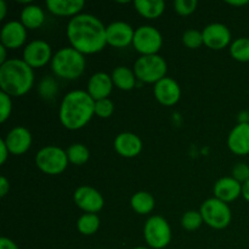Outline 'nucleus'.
Returning a JSON list of instances; mask_svg holds the SVG:
<instances>
[{"label": "nucleus", "instance_id": "nucleus-1", "mask_svg": "<svg viewBox=\"0 0 249 249\" xmlns=\"http://www.w3.org/2000/svg\"><path fill=\"white\" fill-rule=\"evenodd\" d=\"M67 36L71 48L83 55H91L106 46V27L94 15L79 14L67 26Z\"/></svg>", "mask_w": 249, "mask_h": 249}, {"label": "nucleus", "instance_id": "nucleus-2", "mask_svg": "<svg viewBox=\"0 0 249 249\" xmlns=\"http://www.w3.org/2000/svg\"><path fill=\"white\" fill-rule=\"evenodd\" d=\"M95 114V100L84 90H74L63 97L60 106V122L68 130L87 125Z\"/></svg>", "mask_w": 249, "mask_h": 249}, {"label": "nucleus", "instance_id": "nucleus-3", "mask_svg": "<svg viewBox=\"0 0 249 249\" xmlns=\"http://www.w3.org/2000/svg\"><path fill=\"white\" fill-rule=\"evenodd\" d=\"M33 83V68L23 60L10 58L0 66V88L9 96H23L32 89Z\"/></svg>", "mask_w": 249, "mask_h": 249}, {"label": "nucleus", "instance_id": "nucleus-4", "mask_svg": "<svg viewBox=\"0 0 249 249\" xmlns=\"http://www.w3.org/2000/svg\"><path fill=\"white\" fill-rule=\"evenodd\" d=\"M85 58L83 53L73 48H62L51 60V68L57 77L74 80L83 74L85 70Z\"/></svg>", "mask_w": 249, "mask_h": 249}, {"label": "nucleus", "instance_id": "nucleus-5", "mask_svg": "<svg viewBox=\"0 0 249 249\" xmlns=\"http://www.w3.org/2000/svg\"><path fill=\"white\" fill-rule=\"evenodd\" d=\"M168 66L164 58L162 56L157 55H147L141 56L136 60L134 65V73L136 78L143 83L148 84H156L167 74Z\"/></svg>", "mask_w": 249, "mask_h": 249}, {"label": "nucleus", "instance_id": "nucleus-6", "mask_svg": "<svg viewBox=\"0 0 249 249\" xmlns=\"http://www.w3.org/2000/svg\"><path fill=\"white\" fill-rule=\"evenodd\" d=\"M68 162L67 152L58 146H45L36 156V167L48 175H58L65 172Z\"/></svg>", "mask_w": 249, "mask_h": 249}, {"label": "nucleus", "instance_id": "nucleus-7", "mask_svg": "<svg viewBox=\"0 0 249 249\" xmlns=\"http://www.w3.org/2000/svg\"><path fill=\"white\" fill-rule=\"evenodd\" d=\"M199 212H201L204 223L209 228L215 229V230H223L228 228L232 219V213L228 203L215 197L204 201Z\"/></svg>", "mask_w": 249, "mask_h": 249}, {"label": "nucleus", "instance_id": "nucleus-8", "mask_svg": "<svg viewBox=\"0 0 249 249\" xmlns=\"http://www.w3.org/2000/svg\"><path fill=\"white\" fill-rule=\"evenodd\" d=\"M143 236L151 248H165L172 240V230L163 216L153 215L146 221L143 228Z\"/></svg>", "mask_w": 249, "mask_h": 249}, {"label": "nucleus", "instance_id": "nucleus-9", "mask_svg": "<svg viewBox=\"0 0 249 249\" xmlns=\"http://www.w3.org/2000/svg\"><path fill=\"white\" fill-rule=\"evenodd\" d=\"M163 44L162 34L152 26H141L135 31L133 45L142 56L157 55Z\"/></svg>", "mask_w": 249, "mask_h": 249}, {"label": "nucleus", "instance_id": "nucleus-10", "mask_svg": "<svg viewBox=\"0 0 249 249\" xmlns=\"http://www.w3.org/2000/svg\"><path fill=\"white\" fill-rule=\"evenodd\" d=\"M74 203L85 213L96 214L104 207L105 201L102 195L91 186H79L73 195Z\"/></svg>", "mask_w": 249, "mask_h": 249}, {"label": "nucleus", "instance_id": "nucleus-11", "mask_svg": "<svg viewBox=\"0 0 249 249\" xmlns=\"http://www.w3.org/2000/svg\"><path fill=\"white\" fill-rule=\"evenodd\" d=\"M53 60L51 48L46 41L33 40L27 44L23 50V61L32 68H39Z\"/></svg>", "mask_w": 249, "mask_h": 249}, {"label": "nucleus", "instance_id": "nucleus-12", "mask_svg": "<svg viewBox=\"0 0 249 249\" xmlns=\"http://www.w3.org/2000/svg\"><path fill=\"white\" fill-rule=\"evenodd\" d=\"M135 29L123 21L112 22L106 27L107 44L113 48H125L133 44Z\"/></svg>", "mask_w": 249, "mask_h": 249}, {"label": "nucleus", "instance_id": "nucleus-13", "mask_svg": "<svg viewBox=\"0 0 249 249\" xmlns=\"http://www.w3.org/2000/svg\"><path fill=\"white\" fill-rule=\"evenodd\" d=\"M203 44L213 50H221L226 48L231 41V32L225 24L212 23L202 31Z\"/></svg>", "mask_w": 249, "mask_h": 249}, {"label": "nucleus", "instance_id": "nucleus-14", "mask_svg": "<svg viewBox=\"0 0 249 249\" xmlns=\"http://www.w3.org/2000/svg\"><path fill=\"white\" fill-rule=\"evenodd\" d=\"M27 39V28L19 21H9L0 32V41L6 49H18Z\"/></svg>", "mask_w": 249, "mask_h": 249}, {"label": "nucleus", "instance_id": "nucleus-15", "mask_svg": "<svg viewBox=\"0 0 249 249\" xmlns=\"http://www.w3.org/2000/svg\"><path fill=\"white\" fill-rule=\"evenodd\" d=\"M155 96L157 101L163 106H174L178 104L181 96V90L179 84L173 78H163L155 84Z\"/></svg>", "mask_w": 249, "mask_h": 249}, {"label": "nucleus", "instance_id": "nucleus-16", "mask_svg": "<svg viewBox=\"0 0 249 249\" xmlns=\"http://www.w3.org/2000/svg\"><path fill=\"white\" fill-rule=\"evenodd\" d=\"M4 141L11 155H23L32 145V134L24 126H16L9 131Z\"/></svg>", "mask_w": 249, "mask_h": 249}, {"label": "nucleus", "instance_id": "nucleus-17", "mask_svg": "<svg viewBox=\"0 0 249 249\" xmlns=\"http://www.w3.org/2000/svg\"><path fill=\"white\" fill-rule=\"evenodd\" d=\"M114 150L124 158H134L142 150V141L134 133H121L114 139Z\"/></svg>", "mask_w": 249, "mask_h": 249}, {"label": "nucleus", "instance_id": "nucleus-18", "mask_svg": "<svg viewBox=\"0 0 249 249\" xmlns=\"http://www.w3.org/2000/svg\"><path fill=\"white\" fill-rule=\"evenodd\" d=\"M228 146L231 152L238 156L249 153V123H238L229 134Z\"/></svg>", "mask_w": 249, "mask_h": 249}, {"label": "nucleus", "instance_id": "nucleus-19", "mask_svg": "<svg viewBox=\"0 0 249 249\" xmlns=\"http://www.w3.org/2000/svg\"><path fill=\"white\" fill-rule=\"evenodd\" d=\"M112 88H113L112 77L105 72H97L90 77L87 91L95 101H99L102 99H108Z\"/></svg>", "mask_w": 249, "mask_h": 249}, {"label": "nucleus", "instance_id": "nucleus-20", "mask_svg": "<svg viewBox=\"0 0 249 249\" xmlns=\"http://www.w3.org/2000/svg\"><path fill=\"white\" fill-rule=\"evenodd\" d=\"M241 195H242V184H240L232 177L221 178L214 185V197L225 203L235 201Z\"/></svg>", "mask_w": 249, "mask_h": 249}, {"label": "nucleus", "instance_id": "nucleus-21", "mask_svg": "<svg viewBox=\"0 0 249 249\" xmlns=\"http://www.w3.org/2000/svg\"><path fill=\"white\" fill-rule=\"evenodd\" d=\"M84 0H48L46 7L56 16H77L84 7Z\"/></svg>", "mask_w": 249, "mask_h": 249}, {"label": "nucleus", "instance_id": "nucleus-22", "mask_svg": "<svg viewBox=\"0 0 249 249\" xmlns=\"http://www.w3.org/2000/svg\"><path fill=\"white\" fill-rule=\"evenodd\" d=\"M112 82H113L114 87L118 89L123 90V91H129L135 88L136 84V75L134 71L130 68L125 67V66H119L116 70L112 72Z\"/></svg>", "mask_w": 249, "mask_h": 249}, {"label": "nucleus", "instance_id": "nucleus-23", "mask_svg": "<svg viewBox=\"0 0 249 249\" xmlns=\"http://www.w3.org/2000/svg\"><path fill=\"white\" fill-rule=\"evenodd\" d=\"M134 6L141 16L153 19L160 17L164 12L165 2L163 0H135Z\"/></svg>", "mask_w": 249, "mask_h": 249}, {"label": "nucleus", "instance_id": "nucleus-24", "mask_svg": "<svg viewBox=\"0 0 249 249\" xmlns=\"http://www.w3.org/2000/svg\"><path fill=\"white\" fill-rule=\"evenodd\" d=\"M45 21V15L41 7L36 5H27L21 12V23L27 29H36Z\"/></svg>", "mask_w": 249, "mask_h": 249}, {"label": "nucleus", "instance_id": "nucleus-25", "mask_svg": "<svg viewBox=\"0 0 249 249\" xmlns=\"http://www.w3.org/2000/svg\"><path fill=\"white\" fill-rule=\"evenodd\" d=\"M156 201L153 198L152 195L150 192L146 191H139L133 195L130 199V206L134 212L138 214L145 215V214L151 213L155 208Z\"/></svg>", "mask_w": 249, "mask_h": 249}, {"label": "nucleus", "instance_id": "nucleus-26", "mask_svg": "<svg viewBox=\"0 0 249 249\" xmlns=\"http://www.w3.org/2000/svg\"><path fill=\"white\" fill-rule=\"evenodd\" d=\"M77 228L80 233L85 236L94 235L100 228V218L97 214L92 213H85L78 219Z\"/></svg>", "mask_w": 249, "mask_h": 249}, {"label": "nucleus", "instance_id": "nucleus-27", "mask_svg": "<svg viewBox=\"0 0 249 249\" xmlns=\"http://www.w3.org/2000/svg\"><path fill=\"white\" fill-rule=\"evenodd\" d=\"M67 157L72 164L83 165L89 160L90 152L87 146L83 143H73L67 148Z\"/></svg>", "mask_w": 249, "mask_h": 249}, {"label": "nucleus", "instance_id": "nucleus-28", "mask_svg": "<svg viewBox=\"0 0 249 249\" xmlns=\"http://www.w3.org/2000/svg\"><path fill=\"white\" fill-rule=\"evenodd\" d=\"M230 55L238 62H249V38H238L230 45Z\"/></svg>", "mask_w": 249, "mask_h": 249}, {"label": "nucleus", "instance_id": "nucleus-29", "mask_svg": "<svg viewBox=\"0 0 249 249\" xmlns=\"http://www.w3.org/2000/svg\"><path fill=\"white\" fill-rule=\"evenodd\" d=\"M203 218H202L201 212L189 211L182 215L181 225L185 230L195 231L203 224Z\"/></svg>", "mask_w": 249, "mask_h": 249}, {"label": "nucleus", "instance_id": "nucleus-30", "mask_svg": "<svg viewBox=\"0 0 249 249\" xmlns=\"http://www.w3.org/2000/svg\"><path fill=\"white\" fill-rule=\"evenodd\" d=\"M182 43L189 49H198L203 44V34L197 29H187L182 36Z\"/></svg>", "mask_w": 249, "mask_h": 249}, {"label": "nucleus", "instance_id": "nucleus-31", "mask_svg": "<svg viewBox=\"0 0 249 249\" xmlns=\"http://www.w3.org/2000/svg\"><path fill=\"white\" fill-rule=\"evenodd\" d=\"M114 111L113 102L109 99H102L95 101V114L100 118H108Z\"/></svg>", "mask_w": 249, "mask_h": 249}, {"label": "nucleus", "instance_id": "nucleus-32", "mask_svg": "<svg viewBox=\"0 0 249 249\" xmlns=\"http://www.w3.org/2000/svg\"><path fill=\"white\" fill-rule=\"evenodd\" d=\"M197 5V0H175L174 9L181 16H189L196 11Z\"/></svg>", "mask_w": 249, "mask_h": 249}, {"label": "nucleus", "instance_id": "nucleus-33", "mask_svg": "<svg viewBox=\"0 0 249 249\" xmlns=\"http://www.w3.org/2000/svg\"><path fill=\"white\" fill-rule=\"evenodd\" d=\"M12 111V101L11 96H9L5 92H0V122L4 123L10 117Z\"/></svg>", "mask_w": 249, "mask_h": 249}, {"label": "nucleus", "instance_id": "nucleus-34", "mask_svg": "<svg viewBox=\"0 0 249 249\" xmlns=\"http://www.w3.org/2000/svg\"><path fill=\"white\" fill-rule=\"evenodd\" d=\"M232 178L240 184H246L249 180V165L246 163H238L232 169Z\"/></svg>", "mask_w": 249, "mask_h": 249}, {"label": "nucleus", "instance_id": "nucleus-35", "mask_svg": "<svg viewBox=\"0 0 249 249\" xmlns=\"http://www.w3.org/2000/svg\"><path fill=\"white\" fill-rule=\"evenodd\" d=\"M9 155H10V151L9 148H7L5 141L0 140V163H1V164H4V163L6 162Z\"/></svg>", "mask_w": 249, "mask_h": 249}, {"label": "nucleus", "instance_id": "nucleus-36", "mask_svg": "<svg viewBox=\"0 0 249 249\" xmlns=\"http://www.w3.org/2000/svg\"><path fill=\"white\" fill-rule=\"evenodd\" d=\"M0 249H18L16 243L11 241L10 238L1 237L0 238Z\"/></svg>", "mask_w": 249, "mask_h": 249}, {"label": "nucleus", "instance_id": "nucleus-37", "mask_svg": "<svg viewBox=\"0 0 249 249\" xmlns=\"http://www.w3.org/2000/svg\"><path fill=\"white\" fill-rule=\"evenodd\" d=\"M10 191V182L5 177L0 178V197H5Z\"/></svg>", "mask_w": 249, "mask_h": 249}, {"label": "nucleus", "instance_id": "nucleus-38", "mask_svg": "<svg viewBox=\"0 0 249 249\" xmlns=\"http://www.w3.org/2000/svg\"><path fill=\"white\" fill-rule=\"evenodd\" d=\"M228 2L229 5H231V6H245V5H247V4H249V1L248 0H228Z\"/></svg>", "mask_w": 249, "mask_h": 249}, {"label": "nucleus", "instance_id": "nucleus-39", "mask_svg": "<svg viewBox=\"0 0 249 249\" xmlns=\"http://www.w3.org/2000/svg\"><path fill=\"white\" fill-rule=\"evenodd\" d=\"M6 48L0 44V66L6 62Z\"/></svg>", "mask_w": 249, "mask_h": 249}, {"label": "nucleus", "instance_id": "nucleus-40", "mask_svg": "<svg viewBox=\"0 0 249 249\" xmlns=\"http://www.w3.org/2000/svg\"><path fill=\"white\" fill-rule=\"evenodd\" d=\"M242 196L246 201L249 202V180L242 185Z\"/></svg>", "mask_w": 249, "mask_h": 249}, {"label": "nucleus", "instance_id": "nucleus-41", "mask_svg": "<svg viewBox=\"0 0 249 249\" xmlns=\"http://www.w3.org/2000/svg\"><path fill=\"white\" fill-rule=\"evenodd\" d=\"M7 7L6 4H5L4 0H0V19H4L5 16H6Z\"/></svg>", "mask_w": 249, "mask_h": 249}, {"label": "nucleus", "instance_id": "nucleus-42", "mask_svg": "<svg viewBox=\"0 0 249 249\" xmlns=\"http://www.w3.org/2000/svg\"><path fill=\"white\" fill-rule=\"evenodd\" d=\"M134 249H148V248H145V247H136V248H134Z\"/></svg>", "mask_w": 249, "mask_h": 249}]
</instances>
